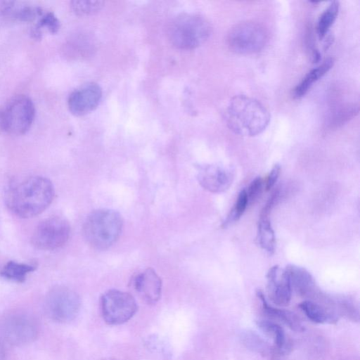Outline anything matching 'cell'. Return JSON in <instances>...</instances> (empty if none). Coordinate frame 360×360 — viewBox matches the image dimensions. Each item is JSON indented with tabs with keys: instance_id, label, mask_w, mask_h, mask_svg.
Returning <instances> with one entry per match:
<instances>
[{
	"instance_id": "2e32d148",
	"label": "cell",
	"mask_w": 360,
	"mask_h": 360,
	"mask_svg": "<svg viewBox=\"0 0 360 360\" xmlns=\"http://www.w3.org/2000/svg\"><path fill=\"white\" fill-rule=\"evenodd\" d=\"M292 288L301 296L313 297L316 285L311 274L304 267L289 264L286 266Z\"/></svg>"
},
{
	"instance_id": "3957f363",
	"label": "cell",
	"mask_w": 360,
	"mask_h": 360,
	"mask_svg": "<svg viewBox=\"0 0 360 360\" xmlns=\"http://www.w3.org/2000/svg\"><path fill=\"white\" fill-rule=\"evenodd\" d=\"M123 226L121 215L109 209L92 212L86 219L83 232L88 243L97 250H105L120 237Z\"/></svg>"
},
{
	"instance_id": "4fadbf2b",
	"label": "cell",
	"mask_w": 360,
	"mask_h": 360,
	"mask_svg": "<svg viewBox=\"0 0 360 360\" xmlns=\"http://www.w3.org/2000/svg\"><path fill=\"white\" fill-rule=\"evenodd\" d=\"M102 96L101 87L95 83H88L73 91L69 96L68 105L75 115H85L98 105Z\"/></svg>"
},
{
	"instance_id": "52a82bcc",
	"label": "cell",
	"mask_w": 360,
	"mask_h": 360,
	"mask_svg": "<svg viewBox=\"0 0 360 360\" xmlns=\"http://www.w3.org/2000/svg\"><path fill=\"white\" fill-rule=\"evenodd\" d=\"M0 334L11 344L24 345L34 341L39 334V325L32 314L12 311L0 321Z\"/></svg>"
},
{
	"instance_id": "30bf717a",
	"label": "cell",
	"mask_w": 360,
	"mask_h": 360,
	"mask_svg": "<svg viewBox=\"0 0 360 360\" xmlns=\"http://www.w3.org/2000/svg\"><path fill=\"white\" fill-rule=\"evenodd\" d=\"M70 236L68 221L60 217H52L41 221L32 236V243L36 248L53 250L63 246Z\"/></svg>"
},
{
	"instance_id": "8992f818",
	"label": "cell",
	"mask_w": 360,
	"mask_h": 360,
	"mask_svg": "<svg viewBox=\"0 0 360 360\" xmlns=\"http://www.w3.org/2000/svg\"><path fill=\"white\" fill-rule=\"evenodd\" d=\"M267 40L266 29L253 21H245L235 25L230 29L226 37L229 49L236 53L243 55L260 51Z\"/></svg>"
},
{
	"instance_id": "9c48e42d",
	"label": "cell",
	"mask_w": 360,
	"mask_h": 360,
	"mask_svg": "<svg viewBox=\"0 0 360 360\" xmlns=\"http://www.w3.org/2000/svg\"><path fill=\"white\" fill-rule=\"evenodd\" d=\"M81 306L78 294L73 290L57 286L46 295L45 309L48 316L53 321L67 323L77 316Z\"/></svg>"
},
{
	"instance_id": "e0dca14e",
	"label": "cell",
	"mask_w": 360,
	"mask_h": 360,
	"mask_svg": "<svg viewBox=\"0 0 360 360\" xmlns=\"http://www.w3.org/2000/svg\"><path fill=\"white\" fill-rule=\"evenodd\" d=\"M257 296L261 300L262 310L268 317L283 323L291 330L296 332H301L304 330L295 314L288 310H284L271 306L266 300L261 290L257 292Z\"/></svg>"
},
{
	"instance_id": "7402d4cb",
	"label": "cell",
	"mask_w": 360,
	"mask_h": 360,
	"mask_svg": "<svg viewBox=\"0 0 360 360\" xmlns=\"http://www.w3.org/2000/svg\"><path fill=\"white\" fill-rule=\"evenodd\" d=\"M339 8V2L332 1L321 14L316 27L317 34L320 39L326 37L328 30L338 17Z\"/></svg>"
},
{
	"instance_id": "5b68a950",
	"label": "cell",
	"mask_w": 360,
	"mask_h": 360,
	"mask_svg": "<svg viewBox=\"0 0 360 360\" xmlns=\"http://www.w3.org/2000/svg\"><path fill=\"white\" fill-rule=\"evenodd\" d=\"M35 113L32 99L25 94L11 98L0 108V127L13 134H22L31 127Z\"/></svg>"
},
{
	"instance_id": "ba28073f",
	"label": "cell",
	"mask_w": 360,
	"mask_h": 360,
	"mask_svg": "<svg viewBox=\"0 0 360 360\" xmlns=\"http://www.w3.org/2000/svg\"><path fill=\"white\" fill-rule=\"evenodd\" d=\"M100 309L104 321L117 326L130 320L136 313L138 305L131 294L112 289L101 296Z\"/></svg>"
},
{
	"instance_id": "603a6c76",
	"label": "cell",
	"mask_w": 360,
	"mask_h": 360,
	"mask_svg": "<svg viewBox=\"0 0 360 360\" xmlns=\"http://www.w3.org/2000/svg\"><path fill=\"white\" fill-rule=\"evenodd\" d=\"M34 270L32 265L10 261L2 269L1 275L10 281L22 282L27 275Z\"/></svg>"
},
{
	"instance_id": "ffe728a7",
	"label": "cell",
	"mask_w": 360,
	"mask_h": 360,
	"mask_svg": "<svg viewBox=\"0 0 360 360\" xmlns=\"http://www.w3.org/2000/svg\"><path fill=\"white\" fill-rule=\"evenodd\" d=\"M299 307L307 317L316 323H335L338 315L333 310L311 300H305L299 304Z\"/></svg>"
},
{
	"instance_id": "ac0fdd59",
	"label": "cell",
	"mask_w": 360,
	"mask_h": 360,
	"mask_svg": "<svg viewBox=\"0 0 360 360\" xmlns=\"http://www.w3.org/2000/svg\"><path fill=\"white\" fill-rule=\"evenodd\" d=\"M259 328L267 336L272 338L274 346L272 351L276 354H285L291 349V343L286 339L283 328L269 320H259L257 322Z\"/></svg>"
},
{
	"instance_id": "9a60e30c",
	"label": "cell",
	"mask_w": 360,
	"mask_h": 360,
	"mask_svg": "<svg viewBox=\"0 0 360 360\" xmlns=\"http://www.w3.org/2000/svg\"><path fill=\"white\" fill-rule=\"evenodd\" d=\"M44 11L39 6L15 1H0L1 15L21 21L38 19Z\"/></svg>"
},
{
	"instance_id": "83f0119b",
	"label": "cell",
	"mask_w": 360,
	"mask_h": 360,
	"mask_svg": "<svg viewBox=\"0 0 360 360\" xmlns=\"http://www.w3.org/2000/svg\"><path fill=\"white\" fill-rule=\"evenodd\" d=\"M262 184V180L259 176H257L251 181L248 190H246L249 202H252L261 194Z\"/></svg>"
},
{
	"instance_id": "277c9868",
	"label": "cell",
	"mask_w": 360,
	"mask_h": 360,
	"mask_svg": "<svg viewBox=\"0 0 360 360\" xmlns=\"http://www.w3.org/2000/svg\"><path fill=\"white\" fill-rule=\"evenodd\" d=\"M211 34V26L204 17L181 14L174 18L167 27L171 43L180 49H193L202 44Z\"/></svg>"
},
{
	"instance_id": "f546056e",
	"label": "cell",
	"mask_w": 360,
	"mask_h": 360,
	"mask_svg": "<svg viewBox=\"0 0 360 360\" xmlns=\"http://www.w3.org/2000/svg\"><path fill=\"white\" fill-rule=\"evenodd\" d=\"M6 357V351L4 345L0 342V360H4Z\"/></svg>"
},
{
	"instance_id": "484cf974",
	"label": "cell",
	"mask_w": 360,
	"mask_h": 360,
	"mask_svg": "<svg viewBox=\"0 0 360 360\" xmlns=\"http://www.w3.org/2000/svg\"><path fill=\"white\" fill-rule=\"evenodd\" d=\"M102 1L79 0L70 3L72 10L79 15H87L98 12L103 6Z\"/></svg>"
},
{
	"instance_id": "44dd1931",
	"label": "cell",
	"mask_w": 360,
	"mask_h": 360,
	"mask_svg": "<svg viewBox=\"0 0 360 360\" xmlns=\"http://www.w3.org/2000/svg\"><path fill=\"white\" fill-rule=\"evenodd\" d=\"M257 238L259 246L271 255L274 252L276 237L270 221L266 218H261L257 226Z\"/></svg>"
},
{
	"instance_id": "6da1fadb",
	"label": "cell",
	"mask_w": 360,
	"mask_h": 360,
	"mask_svg": "<svg viewBox=\"0 0 360 360\" xmlns=\"http://www.w3.org/2000/svg\"><path fill=\"white\" fill-rule=\"evenodd\" d=\"M54 188L46 177L32 176L11 188L6 205L15 215L30 218L43 212L52 202Z\"/></svg>"
},
{
	"instance_id": "4316f807",
	"label": "cell",
	"mask_w": 360,
	"mask_h": 360,
	"mask_svg": "<svg viewBox=\"0 0 360 360\" xmlns=\"http://www.w3.org/2000/svg\"><path fill=\"white\" fill-rule=\"evenodd\" d=\"M243 338L247 347L254 351L264 355L271 352L266 342L255 333H247Z\"/></svg>"
},
{
	"instance_id": "7c38bea8",
	"label": "cell",
	"mask_w": 360,
	"mask_h": 360,
	"mask_svg": "<svg viewBox=\"0 0 360 360\" xmlns=\"http://www.w3.org/2000/svg\"><path fill=\"white\" fill-rule=\"evenodd\" d=\"M266 278L267 294L270 300L277 306L288 305L291 300L292 287L285 269H281L278 265L271 267Z\"/></svg>"
},
{
	"instance_id": "4dcf8cb0",
	"label": "cell",
	"mask_w": 360,
	"mask_h": 360,
	"mask_svg": "<svg viewBox=\"0 0 360 360\" xmlns=\"http://www.w3.org/2000/svg\"><path fill=\"white\" fill-rule=\"evenodd\" d=\"M103 360H117V359H103Z\"/></svg>"
},
{
	"instance_id": "cb8c5ba5",
	"label": "cell",
	"mask_w": 360,
	"mask_h": 360,
	"mask_svg": "<svg viewBox=\"0 0 360 360\" xmlns=\"http://www.w3.org/2000/svg\"><path fill=\"white\" fill-rule=\"evenodd\" d=\"M60 21L56 15L49 11H44L37 19L35 25L31 29V34L36 39H40L42 27L46 28L49 32L56 33L60 29Z\"/></svg>"
},
{
	"instance_id": "5bb4252c",
	"label": "cell",
	"mask_w": 360,
	"mask_h": 360,
	"mask_svg": "<svg viewBox=\"0 0 360 360\" xmlns=\"http://www.w3.org/2000/svg\"><path fill=\"white\" fill-rule=\"evenodd\" d=\"M197 178L200 186L212 193L226 191L233 181L230 169L217 165H205L199 168Z\"/></svg>"
},
{
	"instance_id": "8fae6325",
	"label": "cell",
	"mask_w": 360,
	"mask_h": 360,
	"mask_svg": "<svg viewBox=\"0 0 360 360\" xmlns=\"http://www.w3.org/2000/svg\"><path fill=\"white\" fill-rule=\"evenodd\" d=\"M130 285L139 297L148 304H155L160 298L162 281L151 268L134 275Z\"/></svg>"
},
{
	"instance_id": "f1b7e54d",
	"label": "cell",
	"mask_w": 360,
	"mask_h": 360,
	"mask_svg": "<svg viewBox=\"0 0 360 360\" xmlns=\"http://www.w3.org/2000/svg\"><path fill=\"white\" fill-rule=\"evenodd\" d=\"M281 172V166L278 164H276L270 171L269 176L266 181L265 188L266 191H269L274 187L276 182L277 181L279 174Z\"/></svg>"
},
{
	"instance_id": "d6986e66",
	"label": "cell",
	"mask_w": 360,
	"mask_h": 360,
	"mask_svg": "<svg viewBox=\"0 0 360 360\" xmlns=\"http://www.w3.org/2000/svg\"><path fill=\"white\" fill-rule=\"evenodd\" d=\"M334 62L333 58H328L321 65L311 70L293 89V96L296 98L304 96L313 84L333 68Z\"/></svg>"
},
{
	"instance_id": "d4e9b609",
	"label": "cell",
	"mask_w": 360,
	"mask_h": 360,
	"mask_svg": "<svg viewBox=\"0 0 360 360\" xmlns=\"http://www.w3.org/2000/svg\"><path fill=\"white\" fill-rule=\"evenodd\" d=\"M249 203L246 189H242L238 193L237 200L234 206L227 215L226 219L223 222L224 228L237 221L245 211Z\"/></svg>"
},
{
	"instance_id": "7a4b0ae2",
	"label": "cell",
	"mask_w": 360,
	"mask_h": 360,
	"mask_svg": "<svg viewBox=\"0 0 360 360\" xmlns=\"http://www.w3.org/2000/svg\"><path fill=\"white\" fill-rule=\"evenodd\" d=\"M270 118L269 111L259 101L244 95L233 97L225 111L229 129L243 136L261 134L269 125Z\"/></svg>"
}]
</instances>
